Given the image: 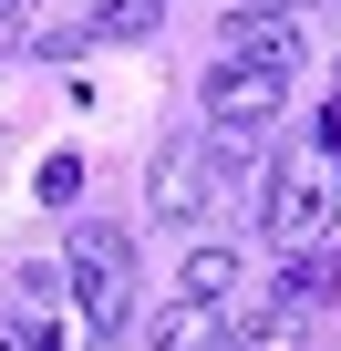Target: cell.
I'll list each match as a JSON object with an SVG mask.
<instances>
[{
	"mask_svg": "<svg viewBox=\"0 0 341 351\" xmlns=\"http://www.w3.org/2000/svg\"><path fill=\"white\" fill-rule=\"evenodd\" d=\"M259 228H269V248H320V238L341 228V145L310 134V155H279V165H269Z\"/></svg>",
	"mask_w": 341,
	"mask_h": 351,
	"instance_id": "6da1fadb",
	"label": "cell"
},
{
	"mask_svg": "<svg viewBox=\"0 0 341 351\" xmlns=\"http://www.w3.org/2000/svg\"><path fill=\"white\" fill-rule=\"evenodd\" d=\"M228 197H238V155H228L217 134H176V145L145 165V207L176 217V228H207Z\"/></svg>",
	"mask_w": 341,
	"mask_h": 351,
	"instance_id": "7a4b0ae2",
	"label": "cell"
},
{
	"mask_svg": "<svg viewBox=\"0 0 341 351\" xmlns=\"http://www.w3.org/2000/svg\"><path fill=\"white\" fill-rule=\"evenodd\" d=\"M62 279H73L83 341H93V351L124 341V320H134V258H124V238H114V228H83V238L62 248Z\"/></svg>",
	"mask_w": 341,
	"mask_h": 351,
	"instance_id": "3957f363",
	"label": "cell"
},
{
	"mask_svg": "<svg viewBox=\"0 0 341 351\" xmlns=\"http://www.w3.org/2000/svg\"><path fill=\"white\" fill-rule=\"evenodd\" d=\"M197 104H207V124L217 134H259V124H279V104H290V73H259V62H217L207 83H197Z\"/></svg>",
	"mask_w": 341,
	"mask_h": 351,
	"instance_id": "277c9868",
	"label": "cell"
},
{
	"mask_svg": "<svg viewBox=\"0 0 341 351\" xmlns=\"http://www.w3.org/2000/svg\"><path fill=\"white\" fill-rule=\"evenodd\" d=\"M228 52L259 62V73H300V62H310L300 21H290V11H259V0H238V11H228Z\"/></svg>",
	"mask_w": 341,
	"mask_h": 351,
	"instance_id": "5b68a950",
	"label": "cell"
},
{
	"mask_svg": "<svg viewBox=\"0 0 341 351\" xmlns=\"http://www.w3.org/2000/svg\"><path fill=\"white\" fill-rule=\"evenodd\" d=\"M310 300H290V289H259L248 310H238V330H228V351H310Z\"/></svg>",
	"mask_w": 341,
	"mask_h": 351,
	"instance_id": "8992f818",
	"label": "cell"
},
{
	"mask_svg": "<svg viewBox=\"0 0 341 351\" xmlns=\"http://www.w3.org/2000/svg\"><path fill=\"white\" fill-rule=\"evenodd\" d=\"M165 21V0H83V21L73 32H52L42 52H83V42H134V32H155Z\"/></svg>",
	"mask_w": 341,
	"mask_h": 351,
	"instance_id": "52a82bcc",
	"label": "cell"
},
{
	"mask_svg": "<svg viewBox=\"0 0 341 351\" xmlns=\"http://www.w3.org/2000/svg\"><path fill=\"white\" fill-rule=\"evenodd\" d=\"M145 351H228L217 300H176V310H155V320H145Z\"/></svg>",
	"mask_w": 341,
	"mask_h": 351,
	"instance_id": "ba28073f",
	"label": "cell"
},
{
	"mask_svg": "<svg viewBox=\"0 0 341 351\" xmlns=\"http://www.w3.org/2000/svg\"><path fill=\"white\" fill-rule=\"evenodd\" d=\"M238 279H248V258H238L228 238H197V248L176 258V300H228Z\"/></svg>",
	"mask_w": 341,
	"mask_h": 351,
	"instance_id": "9c48e42d",
	"label": "cell"
},
{
	"mask_svg": "<svg viewBox=\"0 0 341 351\" xmlns=\"http://www.w3.org/2000/svg\"><path fill=\"white\" fill-rule=\"evenodd\" d=\"M279 258H290V269H279V289H290V300H310V310H331V300H341V258H320V248H279Z\"/></svg>",
	"mask_w": 341,
	"mask_h": 351,
	"instance_id": "30bf717a",
	"label": "cell"
},
{
	"mask_svg": "<svg viewBox=\"0 0 341 351\" xmlns=\"http://www.w3.org/2000/svg\"><path fill=\"white\" fill-rule=\"evenodd\" d=\"M0 351H52V341H42L32 320H0Z\"/></svg>",
	"mask_w": 341,
	"mask_h": 351,
	"instance_id": "8fae6325",
	"label": "cell"
},
{
	"mask_svg": "<svg viewBox=\"0 0 341 351\" xmlns=\"http://www.w3.org/2000/svg\"><path fill=\"white\" fill-rule=\"evenodd\" d=\"M259 11H300V0H259Z\"/></svg>",
	"mask_w": 341,
	"mask_h": 351,
	"instance_id": "7c38bea8",
	"label": "cell"
},
{
	"mask_svg": "<svg viewBox=\"0 0 341 351\" xmlns=\"http://www.w3.org/2000/svg\"><path fill=\"white\" fill-rule=\"evenodd\" d=\"M331 73H341V62H331Z\"/></svg>",
	"mask_w": 341,
	"mask_h": 351,
	"instance_id": "4fadbf2b",
	"label": "cell"
}]
</instances>
